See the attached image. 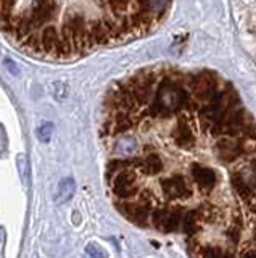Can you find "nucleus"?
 <instances>
[{"mask_svg": "<svg viewBox=\"0 0 256 258\" xmlns=\"http://www.w3.org/2000/svg\"><path fill=\"white\" fill-rule=\"evenodd\" d=\"M107 177L134 174L115 205L131 223L181 234L192 256H256V121L211 70L147 68L105 102Z\"/></svg>", "mask_w": 256, "mask_h": 258, "instance_id": "obj_1", "label": "nucleus"}, {"mask_svg": "<svg viewBox=\"0 0 256 258\" xmlns=\"http://www.w3.org/2000/svg\"><path fill=\"white\" fill-rule=\"evenodd\" d=\"M55 10H57V2L55 0H34L29 10L34 26L41 28L42 24H45L53 16Z\"/></svg>", "mask_w": 256, "mask_h": 258, "instance_id": "obj_2", "label": "nucleus"}, {"mask_svg": "<svg viewBox=\"0 0 256 258\" xmlns=\"http://www.w3.org/2000/svg\"><path fill=\"white\" fill-rule=\"evenodd\" d=\"M58 44H60V32L55 26H45L44 31L41 32V48L39 50L57 55L58 52Z\"/></svg>", "mask_w": 256, "mask_h": 258, "instance_id": "obj_3", "label": "nucleus"}, {"mask_svg": "<svg viewBox=\"0 0 256 258\" xmlns=\"http://www.w3.org/2000/svg\"><path fill=\"white\" fill-rule=\"evenodd\" d=\"M74 190H76V182H74V179H73V177H65V179H61L60 184H58L57 196H55V202H57L58 205L66 204L68 200L73 199Z\"/></svg>", "mask_w": 256, "mask_h": 258, "instance_id": "obj_4", "label": "nucleus"}, {"mask_svg": "<svg viewBox=\"0 0 256 258\" xmlns=\"http://www.w3.org/2000/svg\"><path fill=\"white\" fill-rule=\"evenodd\" d=\"M52 131H53V126L50 123H44L37 131V137L41 139L42 142H50V137H52Z\"/></svg>", "mask_w": 256, "mask_h": 258, "instance_id": "obj_5", "label": "nucleus"}, {"mask_svg": "<svg viewBox=\"0 0 256 258\" xmlns=\"http://www.w3.org/2000/svg\"><path fill=\"white\" fill-rule=\"evenodd\" d=\"M87 252H89V255H94V256H102V255H105V253H103V252H99V250H97V245H89V247H87Z\"/></svg>", "mask_w": 256, "mask_h": 258, "instance_id": "obj_6", "label": "nucleus"}, {"mask_svg": "<svg viewBox=\"0 0 256 258\" xmlns=\"http://www.w3.org/2000/svg\"><path fill=\"white\" fill-rule=\"evenodd\" d=\"M20 166H21V177L26 181V176H25V168H26V160H25V155H20Z\"/></svg>", "mask_w": 256, "mask_h": 258, "instance_id": "obj_7", "label": "nucleus"}, {"mask_svg": "<svg viewBox=\"0 0 256 258\" xmlns=\"http://www.w3.org/2000/svg\"><path fill=\"white\" fill-rule=\"evenodd\" d=\"M0 240H2V231H0Z\"/></svg>", "mask_w": 256, "mask_h": 258, "instance_id": "obj_8", "label": "nucleus"}]
</instances>
